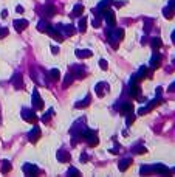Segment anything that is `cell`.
Segmentation results:
<instances>
[{
  "label": "cell",
  "instance_id": "obj_1",
  "mask_svg": "<svg viewBox=\"0 0 175 177\" xmlns=\"http://www.w3.org/2000/svg\"><path fill=\"white\" fill-rule=\"evenodd\" d=\"M107 37H109V41L112 42V47L116 50L118 48V41H121L124 37V30L118 28V30H115V31L107 30Z\"/></svg>",
  "mask_w": 175,
  "mask_h": 177
},
{
  "label": "cell",
  "instance_id": "obj_2",
  "mask_svg": "<svg viewBox=\"0 0 175 177\" xmlns=\"http://www.w3.org/2000/svg\"><path fill=\"white\" fill-rule=\"evenodd\" d=\"M160 104H161V98L158 97V98H155V99H152V101H149L146 106L143 107V109H139V110H138V115H144V113L150 112L152 109H155V107L160 106Z\"/></svg>",
  "mask_w": 175,
  "mask_h": 177
},
{
  "label": "cell",
  "instance_id": "obj_3",
  "mask_svg": "<svg viewBox=\"0 0 175 177\" xmlns=\"http://www.w3.org/2000/svg\"><path fill=\"white\" fill-rule=\"evenodd\" d=\"M82 137L85 138L87 141H89L90 146H96V145H98V135H96V132H95V130L85 129V130L82 132Z\"/></svg>",
  "mask_w": 175,
  "mask_h": 177
},
{
  "label": "cell",
  "instance_id": "obj_4",
  "mask_svg": "<svg viewBox=\"0 0 175 177\" xmlns=\"http://www.w3.org/2000/svg\"><path fill=\"white\" fill-rule=\"evenodd\" d=\"M33 107H34V109H39V110L44 109V101H42V98L39 97L37 90L33 92Z\"/></svg>",
  "mask_w": 175,
  "mask_h": 177
},
{
  "label": "cell",
  "instance_id": "obj_5",
  "mask_svg": "<svg viewBox=\"0 0 175 177\" xmlns=\"http://www.w3.org/2000/svg\"><path fill=\"white\" fill-rule=\"evenodd\" d=\"M104 17H105V22L109 24V26H115L116 25V16H115V13L113 11H104Z\"/></svg>",
  "mask_w": 175,
  "mask_h": 177
},
{
  "label": "cell",
  "instance_id": "obj_6",
  "mask_svg": "<svg viewBox=\"0 0 175 177\" xmlns=\"http://www.w3.org/2000/svg\"><path fill=\"white\" fill-rule=\"evenodd\" d=\"M39 137H40V128H39V126H36V128H33L31 130H30L28 140L31 141V143H36V141L39 140Z\"/></svg>",
  "mask_w": 175,
  "mask_h": 177
},
{
  "label": "cell",
  "instance_id": "obj_7",
  "mask_svg": "<svg viewBox=\"0 0 175 177\" xmlns=\"http://www.w3.org/2000/svg\"><path fill=\"white\" fill-rule=\"evenodd\" d=\"M22 117H23V120H25V121H28V123H36V121H37L36 113L31 112V110L23 109V110H22Z\"/></svg>",
  "mask_w": 175,
  "mask_h": 177
},
{
  "label": "cell",
  "instance_id": "obj_8",
  "mask_svg": "<svg viewBox=\"0 0 175 177\" xmlns=\"http://www.w3.org/2000/svg\"><path fill=\"white\" fill-rule=\"evenodd\" d=\"M23 172L26 176H37V174H39V168L34 166V165L26 163V165H23Z\"/></svg>",
  "mask_w": 175,
  "mask_h": 177
},
{
  "label": "cell",
  "instance_id": "obj_9",
  "mask_svg": "<svg viewBox=\"0 0 175 177\" xmlns=\"http://www.w3.org/2000/svg\"><path fill=\"white\" fill-rule=\"evenodd\" d=\"M28 26V20H25V19H19V20H14V28H16L17 33H22L23 30Z\"/></svg>",
  "mask_w": 175,
  "mask_h": 177
},
{
  "label": "cell",
  "instance_id": "obj_10",
  "mask_svg": "<svg viewBox=\"0 0 175 177\" xmlns=\"http://www.w3.org/2000/svg\"><path fill=\"white\" fill-rule=\"evenodd\" d=\"M58 30H60L62 33H65V36H73L76 28L73 25H58Z\"/></svg>",
  "mask_w": 175,
  "mask_h": 177
},
{
  "label": "cell",
  "instance_id": "obj_11",
  "mask_svg": "<svg viewBox=\"0 0 175 177\" xmlns=\"http://www.w3.org/2000/svg\"><path fill=\"white\" fill-rule=\"evenodd\" d=\"M95 90H96V93L99 95V97H104V95L109 92V84L107 82H99L96 87H95Z\"/></svg>",
  "mask_w": 175,
  "mask_h": 177
},
{
  "label": "cell",
  "instance_id": "obj_12",
  "mask_svg": "<svg viewBox=\"0 0 175 177\" xmlns=\"http://www.w3.org/2000/svg\"><path fill=\"white\" fill-rule=\"evenodd\" d=\"M47 33L50 34V36L53 37V39H56V41H58V42H62V41H64V34H60V31H59V30H56V28H51V26H50V30H48Z\"/></svg>",
  "mask_w": 175,
  "mask_h": 177
},
{
  "label": "cell",
  "instance_id": "obj_13",
  "mask_svg": "<svg viewBox=\"0 0 175 177\" xmlns=\"http://www.w3.org/2000/svg\"><path fill=\"white\" fill-rule=\"evenodd\" d=\"M44 14H45V17H53L56 14V8H54V5H51L50 2H47V5H45V8H44Z\"/></svg>",
  "mask_w": 175,
  "mask_h": 177
},
{
  "label": "cell",
  "instance_id": "obj_14",
  "mask_svg": "<svg viewBox=\"0 0 175 177\" xmlns=\"http://www.w3.org/2000/svg\"><path fill=\"white\" fill-rule=\"evenodd\" d=\"M13 86L16 88H23V78H22L20 73H16L13 76Z\"/></svg>",
  "mask_w": 175,
  "mask_h": 177
},
{
  "label": "cell",
  "instance_id": "obj_15",
  "mask_svg": "<svg viewBox=\"0 0 175 177\" xmlns=\"http://www.w3.org/2000/svg\"><path fill=\"white\" fill-rule=\"evenodd\" d=\"M119 112L123 113V115H129V113H132V112H133V104H132V103H124V104L121 106Z\"/></svg>",
  "mask_w": 175,
  "mask_h": 177
},
{
  "label": "cell",
  "instance_id": "obj_16",
  "mask_svg": "<svg viewBox=\"0 0 175 177\" xmlns=\"http://www.w3.org/2000/svg\"><path fill=\"white\" fill-rule=\"evenodd\" d=\"M113 5V0H102V2L98 5V9L101 11V14H104V11L109 9V6Z\"/></svg>",
  "mask_w": 175,
  "mask_h": 177
},
{
  "label": "cell",
  "instance_id": "obj_17",
  "mask_svg": "<svg viewBox=\"0 0 175 177\" xmlns=\"http://www.w3.org/2000/svg\"><path fill=\"white\" fill-rule=\"evenodd\" d=\"M130 95L133 98L141 97V87H139L138 84H130Z\"/></svg>",
  "mask_w": 175,
  "mask_h": 177
},
{
  "label": "cell",
  "instance_id": "obj_18",
  "mask_svg": "<svg viewBox=\"0 0 175 177\" xmlns=\"http://www.w3.org/2000/svg\"><path fill=\"white\" fill-rule=\"evenodd\" d=\"M90 101H92V98H90V95H87V97L84 98L82 101H78V103H76L74 107H76V109H84V107H87V106L90 104Z\"/></svg>",
  "mask_w": 175,
  "mask_h": 177
},
{
  "label": "cell",
  "instance_id": "obj_19",
  "mask_svg": "<svg viewBox=\"0 0 175 177\" xmlns=\"http://www.w3.org/2000/svg\"><path fill=\"white\" fill-rule=\"evenodd\" d=\"M160 61H161V56H160L158 53H155V55L150 57V68H158L160 67Z\"/></svg>",
  "mask_w": 175,
  "mask_h": 177
},
{
  "label": "cell",
  "instance_id": "obj_20",
  "mask_svg": "<svg viewBox=\"0 0 175 177\" xmlns=\"http://www.w3.org/2000/svg\"><path fill=\"white\" fill-rule=\"evenodd\" d=\"M132 165V159H123L119 161V163H118V168H119V171H125V169H127L129 166H130Z\"/></svg>",
  "mask_w": 175,
  "mask_h": 177
},
{
  "label": "cell",
  "instance_id": "obj_21",
  "mask_svg": "<svg viewBox=\"0 0 175 177\" xmlns=\"http://www.w3.org/2000/svg\"><path fill=\"white\" fill-rule=\"evenodd\" d=\"M58 160L67 163V161H70V154H68L67 151H62V149H60V151L58 152Z\"/></svg>",
  "mask_w": 175,
  "mask_h": 177
},
{
  "label": "cell",
  "instance_id": "obj_22",
  "mask_svg": "<svg viewBox=\"0 0 175 177\" xmlns=\"http://www.w3.org/2000/svg\"><path fill=\"white\" fill-rule=\"evenodd\" d=\"M152 171L158 172V174H169V169L164 165H155V166H152Z\"/></svg>",
  "mask_w": 175,
  "mask_h": 177
},
{
  "label": "cell",
  "instance_id": "obj_23",
  "mask_svg": "<svg viewBox=\"0 0 175 177\" xmlns=\"http://www.w3.org/2000/svg\"><path fill=\"white\" fill-rule=\"evenodd\" d=\"M93 53L90 51V50H76V56L78 57H82V59H85V57H90Z\"/></svg>",
  "mask_w": 175,
  "mask_h": 177
},
{
  "label": "cell",
  "instance_id": "obj_24",
  "mask_svg": "<svg viewBox=\"0 0 175 177\" xmlns=\"http://www.w3.org/2000/svg\"><path fill=\"white\" fill-rule=\"evenodd\" d=\"M37 30L42 33H47L48 30H50V25H48V22L47 20H40L39 24H37Z\"/></svg>",
  "mask_w": 175,
  "mask_h": 177
},
{
  "label": "cell",
  "instance_id": "obj_25",
  "mask_svg": "<svg viewBox=\"0 0 175 177\" xmlns=\"http://www.w3.org/2000/svg\"><path fill=\"white\" fill-rule=\"evenodd\" d=\"M48 76H50L53 81H59L60 79V73H59L58 68H53V70H50V72H48Z\"/></svg>",
  "mask_w": 175,
  "mask_h": 177
},
{
  "label": "cell",
  "instance_id": "obj_26",
  "mask_svg": "<svg viewBox=\"0 0 175 177\" xmlns=\"http://www.w3.org/2000/svg\"><path fill=\"white\" fill-rule=\"evenodd\" d=\"M150 45H152V48H154V50H158V48L163 45V42H161V39H160V37H154V39L150 41Z\"/></svg>",
  "mask_w": 175,
  "mask_h": 177
},
{
  "label": "cell",
  "instance_id": "obj_27",
  "mask_svg": "<svg viewBox=\"0 0 175 177\" xmlns=\"http://www.w3.org/2000/svg\"><path fill=\"white\" fill-rule=\"evenodd\" d=\"M174 11L175 9H172L170 6H166V8H163V14H164L166 19H172L174 17Z\"/></svg>",
  "mask_w": 175,
  "mask_h": 177
},
{
  "label": "cell",
  "instance_id": "obj_28",
  "mask_svg": "<svg viewBox=\"0 0 175 177\" xmlns=\"http://www.w3.org/2000/svg\"><path fill=\"white\" fill-rule=\"evenodd\" d=\"M9 171H11V163L8 160H3L2 161V172L3 174H8Z\"/></svg>",
  "mask_w": 175,
  "mask_h": 177
},
{
  "label": "cell",
  "instance_id": "obj_29",
  "mask_svg": "<svg viewBox=\"0 0 175 177\" xmlns=\"http://www.w3.org/2000/svg\"><path fill=\"white\" fill-rule=\"evenodd\" d=\"M84 13V6L82 5H76L73 13H71V17H76V16H81V14Z\"/></svg>",
  "mask_w": 175,
  "mask_h": 177
},
{
  "label": "cell",
  "instance_id": "obj_30",
  "mask_svg": "<svg viewBox=\"0 0 175 177\" xmlns=\"http://www.w3.org/2000/svg\"><path fill=\"white\" fill-rule=\"evenodd\" d=\"M87 22H89V20H87L85 17H82L81 20H79V31H81V33H85V30H87Z\"/></svg>",
  "mask_w": 175,
  "mask_h": 177
},
{
  "label": "cell",
  "instance_id": "obj_31",
  "mask_svg": "<svg viewBox=\"0 0 175 177\" xmlns=\"http://www.w3.org/2000/svg\"><path fill=\"white\" fill-rule=\"evenodd\" d=\"M73 79H74V76L71 75V73H68V75L65 76V79H64V87H68L71 82H73Z\"/></svg>",
  "mask_w": 175,
  "mask_h": 177
},
{
  "label": "cell",
  "instance_id": "obj_32",
  "mask_svg": "<svg viewBox=\"0 0 175 177\" xmlns=\"http://www.w3.org/2000/svg\"><path fill=\"white\" fill-rule=\"evenodd\" d=\"M132 152H133V154H146L147 149L144 148V146H135V148L132 149Z\"/></svg>",
  "mask_w": 175,
  "mask_h": 177
},
{
  "label": "cell",
  "instance_id": "obj_33",
  "mask_svg": "<svg viewBox=\"0 0 175 177\" xmlns=\"http://www.w3.org/2000/svg\"><path fill=\"white\" fill-rule=\"evenodd\" d=\"M74 75H76V78H84V76H85V72H84L82 67H78V68H74Z\"/></svg>",
  "mask_w": 175,
  "mask_h": 177
},
{
  "label": "cell",
  "instance_id": "obj_34",
  "mask_svg": "<svg viewBox=\"0 0 175 177\" xmlns=\"http://www.w3.org/2000/svg\"><path fill=\"white\" fill-rule=\"evenodd\" d=\"M53 113H54V110H48V113H45L44 115V117H42V121H44V123H48V121H50V117H53Z\"/></svg>",
  "mask_w": 175,
  "mask_h": 177
},
{
  "label": "cell",
  "instance_id": "obj_35",
  "mask_svg": "<svg viewBox=\"0 0 175 177\" xmlns=\"http://www.w3.org/2000/svg\"><path fill=\"white\" fill-rule=\"evenodd\" d=\"M152 26V20L150 19H146V24H144V31L146 33H149V28Z\"/></svg>",
  "mask_w": 175,
  "mask_h": 177
},
{
  "label": "cell",
  "instance_id": "obj_36",
  "mask_svg": "<svg viewBox=\"0 0 175 177\" xmlns=\"http://www.w3.org/2000/svg\"><path fill=\"white\" fill-rule=\"evenodd\" d=\"M139 172H141L143 176H144V174H149V172H152V166H143Z\"/></svg>",
  "mask_w": 175,
  "mask_h": 177
},
{
  "label": "cell",
  "instance_id": "obj_37",
  "mask_svg": "<svg viewBox=\"0 0 175 177\" xmlns=\"http://www.w3.org/2000/svg\"><path fill=\"white\" fill-rule=\"evenodd\" d=\"M99 67L102 68V70H107V68H109V64H107V61L101 59V61H99Z\"/></svg>",
  "mask_w": 175,
  "mask_h": 177
},
{
  "label": "cell",
  "instance_id": "obj_38",
  "mask_svg": "<svg viewBox=\"0 0 175 177\" xmlns=\"http://www.w3.org/2000/svg\"><path fill=\"white\" fill-rule=\"evenodd\" d=\"M6 36H8V28H5V26L0 28V39H2V37H6Z\"/></svg>",
  "mask_w": 175,
  "mask_h": 177
},
{
  "label": "cell",
  "instance_id": "obj_39",
  "mask_svg": "<svg viewBox=\"0 0 175 177\" xmlns=\"http://www.w3.org/2000/svg\"><path fill=\"white\" fill-rule=\"evenodd\" d=\"M79 174H81V172L76 168H70V171H68V176H79Z\"/></svg>",
  "mask_w": 175,
  "mask_h": 177
},
{
  "label": "cell",
  "instance_id": "obj_40",
  "mask_svg": "<svg viewBox=\"0 0 175 177\" xmlns=\"http://www.w3.org/2000/svg\"><path fill=\"white\" fill-rule=\"evenodd\" d=\"M92 25L95 26V28H99V26H101V22H99V19H93V22H92Z\"/></svg>",
  "mask_w": 175,
  "mask_h": 177
},
{
  "label": "cell",
  "instance_id": "obj_41",
  "mask_svg": "<svg viewBox=\"0 0 175 177\" xmlns=\"http://www.w3.org/2000/svg\"><path fill=\"white\" fill-rule=\"evenodd\" d=\"M133 121H135V115L129 113V117H127V124H132Z\"/></svg>",
  "mask_w": 175,
  "mask_h": 177
},
{
  "label": "cell",
  "instance_id": "obj_42",
  "mask_svg": "<svg viewBox=\"0 0 175 177\" xmlns=\"http://www.w3.org/2000/svg\"><path fill=\"white\" fill-rule=\"evenodd\" d=\"M113 5L119 8V6H124V5H125V2H113Z\"/></svg>",
  "mask_w": 175,
  "mask_h": 177
},
{
  "label": "cell",
  "instance_id": "obj_43",
  "mask_svg": "<svg viewBox=\"0 0 175 177\" xmlns=\"http://www.w3.org/2000/svg\"><path fill=\"white\" fill-rule=\"evenodd\" d=\"M169 6L172 9H175V0H169Z\"/></svg>",
  "mask_w": 175,
  "mask_h": 177
},
{
  "label": "cell",
  "instance_id": "obj_44",
  "mask_svg": "<svg viewBox=\"0 0 175 177\" xmlns=\"http://www.w3.org/2000/svg\"><path fill=\"white\" fill-rule=\"evenodd\" d=\"M87 160H89V159H87V155H85V154H82V155H81V161H82V163H85Z\"/></svg>",
  "mask_w": 175,
  "mask_h": 177
},
{
  "label": "cell",
  "instance_id": "obj_45",
  "mask_svg": "<svg viewBox=\"0 0 175 177\" xmlns=\"http://www.w3.org/2000/svg\"><path fill=\"white\" fill-rule=\"evenodd\" d=\"M16 11H17V13H20V14H22V13H23V6H20V5H19L17 8H16Z\"/></svg>",
  "mask_w": 175,
  "mask_h": 177
},
{
  "label": "cell",
  "instance_id": "obj_46",
  "mask_svg": "<svg viewBox=\"0 0 175 177\" xmlns=\"http://www.w3.org/2000/svg\"><path fill=\"white\" fill-rule=\"evenodd\" d=\"M51 51L54 53V55H58V53H59V48H58V47H51Z\"/></svg>",
  "mask_w": 175,
  "mask_h": 177
},
{
  "label": "cell",
  "instance_id": "obj_47",
  "mask_svg": "<svg viewBox=\"0 0 175 177\" xmlns=\"http://www.w3.org/2000/svg\"><path fill=\"white\" fill-rule=\"evenodd\" d=\"M169 92H175V82H174V84H170V86H169Z\"/></svg>",
  "mask_w": 175,
  "mask_h": 177
},
{
  "label": "cell",
  "instance_id": "obj_48",
  "mask_svg": "<svg viewBox=\"0 0 175 177\" xmlns=\"http://www.w3.org/2000/svg\"><path fill=\"white\" fill-rule=\"evenodd\" d=\"M6 16H8V11L3 9V11H2V17H6Z\"/></svg>",
  "mask_w": 175,
  "mask_h": 177
},
{
  "label": "cell",
  "instance_id": "obj_49",
  "mask_svg": "<svg viewBox=\"0 0 175 177\" xmlns=\"http://www.w3.org/2000/svg\"><path fill=\"white\" fill-rule=\"evenodd\" d=\"M110 152H112V154H116V152H118V148H113V149H110Z\"/></svg>",
  "mask_w": 175,
  "mask_h": 177
},
{
  "label": "cell",
  "instance_id": "obj_50",
  "mask_svg": "<svg viewBox=\"0 0 175 177\" xmlns=\"http://www.w3.org/2000/svg\"><path fill=\"white\" fill-rule=\"evenodd\" d=\"M172 41H174V42H175V31H174V33H172Z\"/></svg>",
  "mask_w": 175,
  "mask_h": 177
}]
</instances>
